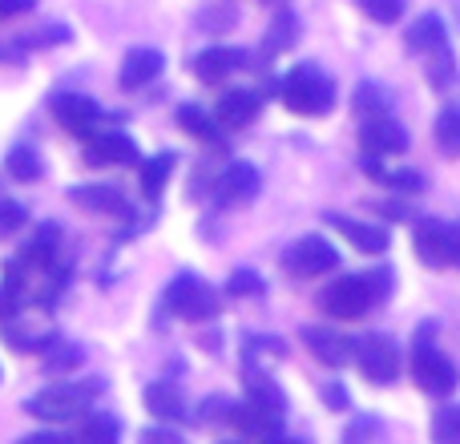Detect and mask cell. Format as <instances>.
Here are the masks:
<instances>
[{"label":"cell","mask_w":460,"mask_h":444,"mask_svg":"<svg viewBox=\"0 0 460 444\" xmlns=\"http://www.w3.org/2000/svg\"><path fill=\"white\" fill-rule=\"evenodd\" d=\"M408 368H412L416 388H420L424 396H432V400L453 396L456 384H460L456 364L437 348V343H432V324H424L420 332H416V340H412V364H408Z\"/></svg>","instance_id":"obj_1"},{"label":"cell","mask_w":460,"mask_h":444,"mask_svg":"<svg viewBox=\"0 0 460 444\" xmlns=\"http://www.w3.org/2000/svg\"><path fill=\"white\" fill-rule=\"evenodd\" d=\"M279 93H283L287 110L299 113V118H323L335 105V85L319 65H295V69L279 81Z\"/></svg>","instance_id":"obj_2"},{"label":"cell","mask_w":460,"mask_h":444,"mask_svg":"<svg viewBox=\"0 0 460 444\" xmlns=\"http://www.w3.org/2000/svg\"><path fill=\"white\" fill-rule=\"evenodd\" d=\"M93 396H97V384H57V388H45L32 400H24V413L45 424H65V421L85 416Z\"/></svg>","instance_id":"obj_3"},{"label":"cell","mask_w":460,"mask_h":444,"mask_svg":"<svg viewBox=\"0 0 460 444\" xmlns=\"http://www.w3.org/2000/svg\"><path fill=\"white\" fill-rule=\"evenodd\" d=\"M351 360L359 364V376L367 384H396L404 356H400L396 340L388 335H364V340H351Z\"/></svg>","instance_id":"obj_4"},{"label":"cell","mask_w":460,"mask_h":444,"mask_svg":"<svg viewBox=\"0 0 460 444\" xmlns=\"http://www.w3.org/2000/svg\"><path fill=\"white\" fill-rule=\"evenodd\" d=\"M372 303H376L372 287H367L364 275H343V279H335L332 287H323V295H319V307H323L332 319H343V324L359 319Z\"/></svg>","instance_id":"obj_5"},{"label":"cell","mask_w":460,"mask_h":444,"mask_svg":"<svg viewBox=\"0 0 460 444\" xmlns=\"http://www.w3.org/2000/svg\"><path fill=\"white\" fill-rule=\"evenodd\" d=\"M166 303L182 319H190V324H207V319H215L218 307H223L218 295L210 291L199 275H178L174 283H170V291H166Z\"/></svg>","instance_id":"obj_6"},{"label":"cell","mask_w":460,"mask_h":444,"mask_svg":"<svg viewBox=\"0 0 460 444\" xmlns=\"http://www.w3.org/2000/svg\"><path fill=\"white\" fill-rule=\"evenodd\" d=\"M283 262L295 279H315V275H327V271L340 262V254H335V246L327 243L323 235H307V238L287 246Z\"/></svg>","instance_id":"obj_7"},{"label":"cell","mask_w":460,"mask_h":444,"mask_svg":"<svg viewBox=\"0 0 460 444\" xmlns=\"http://www.w3.org/2000/svg\"><path fill=\"white\" fill-rule=\"evenodd\" d=\"M230 429H238L246 440H270L283 432V413L267 404H254V400H243V404L230 408Z\"/></svg>","instance_id":"obj_8"},{"label":"cell","mask_w":460,"mask_h":444,"mask_svg":"<svg viewBox=\"0 0 460 444\" xmlns=\"http://www.w3.org/2000/svg\"><path fill=\"white\" fill-rule=\"evenodd\" d=\"M85 162L89 166H134L137 162V142L129 134H121V129H110V134H89Z\"/></svg>","instance_id":"obj_9"},{"label":"cell","mask_w":460,"mask_h":444,"mask_svg":"<svg viewBox=\"0 0 460 444\" xmlns=\"http://www.w3.org/2000/svg\"><path fill=\"white\" fill-rule=\"evenodd\" d=\"M53 118L61 121L69 134L89 138L93 134V126L102 121V105H97L93 97H85V93H57L53 97Z\"/></svg>","instance_id":"obj_10"},{"label":"cell","mask_w":460,"mask_h":444,"mask_svg":"<svg viewBox=\"0 0 460 444\" xmlns=\"http://www.w3.org/2000/svg\"><path fill=\"white\" fill-rule=\"evenodd\" d=\"M359 142L372 158H384V154H404L408 150V129L400 121H392L388 113H376V118L364 121L359 129Z\"/></svg>","instance_id":"obj_11"},{"label":"cell","mask_w":460,"mask_h":444,"mask_svg":"<svg viewBox=\"0 0 460 444\" xmlns=\"http://www.w3.org/2000/svg\"><path fill=\"white\" fill-rule=\"evenodd\" d=\"M303 343L327 368L351 364V335H343L340 327H303Z\"/></svg>","instance_id":"obj_12"},{"label":"cell","mask_w":460,"mask_h":444,"mask_svg":"<svg viewBox=\"0 0 460 444\" xmlns=\"http://www.w3.org/2000/svg\"><path fill=\"white\" fill-rule=\"evenodd\" d=\"M259 191H262V178L251 162H234V166H226L223 178H218V202H223V207H243V202L259 199Z\"/></svg>","instance_id":"obj_13"},{"label":"cell","mask_w":460,"mask_h":444,"mask_svg":"<svg viewBox=\"0 0 460 444\" xmlns=\"http://www.w3.org/2000/svg\"><path fill=\"white\" fill-rule=\"evenodd\" d=\"M246 65V53L243 49H230V45H210L194 57V77L207 81V85H218L226 81L230 73H238Z\"/></svg>","instance_id":"obj_14"},{"label":"cell","mask_w":460,"mask_h":444,"mask_svg":"<svg viewBox=\"0 0 460 444\" xmlns=\"http://www.w3.org/2000/svg\"><path fill=\"white\" fill-rule=\"evenodd\" d=\"M327 226H335L356 251H364V254H384L392 246L388 230L372 226V222H359V218H348V215H327Z\"/></svg>","instance_id":"obj_15"},{"label":"cell","mask_w":460,"mask_h":444,"mask_svg":"<svg viewBox=\"0 0 460 444\" xmlns=\"http://www.w3.org/2000/svg\"><path fill=\"white\" fill-rule=\"evenodd\" d=\"M412 246H416V259H420L424 267H448V222L420 218L416 222Z\"/></svg>","instance_id":"obj_16"},{"label":"cell","mask_w":460,"mask_h":444,"mask_svg":"<svg viewBox=\"0 0 460 444\" xmlns=\"http://www.w3.org/2000/svg\"><path fill=\"white\" fill-rule=\"evenodd\" d=\"M162 69H166V57H162L158 49H146L142 45V49H129V53H126L118 81H121V89H142V85H150Z\"/></svg>","instance_id":"obj_17"},{"label":"cell","mask_w":460,"mask_h":444,"mask_svg":"<svg viewBox=\"0 0 460 444\" xmlns=\"http://www.w3.org/2000/svg\"><path fill=\"white\" fill-rule=\"evenodd\" d=\"M262 102L254 89H230V93H223V102H218V126H251L254 118H259Z\"/></svg>","instance_id":"obj_18"},{"label":"cell","mask_w":460,"mask_h":444,"mask_svg":"<svg viewBox=\"0 0 460 444\" xmlns=\"http://www.w3.org/2000/svg\"><path fill=\"white\" fill-rule=\"evenodd\" d=\"M69 199L89 215H129V202L113 186H73Z\"/></svg>","instance_id":"obj_19"},{"label":"cell","mask_w":460,"mask_h":444,"mask_svg":"<svg viewBox=\"0 0 460 444\" xmlns=\"http://www.w3.org/2000/svg\"><path fill=\"white\" fill-rule=\"evenodd\" d=\"M142 400H146V408H150V416L158 424H174V421H182V413H186L182 392H178L174 384H166V380L150 384V388L142 392Z\"/></svg>","instance_id":"obj_20"},{"label":"cell","mask_w":460,"mask_h":444,"mask_svg":"<svg viewBox=\"0 0 460 444\" xmlns=\"http://www.w3.org/2000/svg\"><path fill=\"white\" fill-rule=\"evenodd\" d=\"M364 174L376 178L380 186H388V191H400V194H420L424 186H429L424 174H416V170H384L380 158H372V154L364 158Z\"/></svg>","instance_id":"obj_21"},{"label":"cell","mask_w":460,"mask_h":444,"mask_svg":"<svg viewBox=\"0 0 460 444\" xmlns=\"http://www.w3.org/2000/svg\"><path fill=\"white\" fill-rule=\"evenodd\" d=\"M73 444H121V421L110 413H93L81 421Z\"/></svg>","instance_id":"obj_22"},{"label":"cell","mask_w":460,"mask_h":444,"mask_svg":"<svg viewBox=\"0 0 460 444\" xmlns=\"http://www.w3.org/2000/svg\"><path fill=\"white\" fill-rule=\"evenodd\" d=\"M178 126L190 138H199V142H223L218 118H210V110H202V105H190V102L178 105Z\"/></svg>","instance_id":"obj_23"},{"label":"cell","mask_w":460,"mask_h":444,"mask_svg":"<svg viewBox=\"0 0 460 444\" xmlns=\"http://www.w3.org/2000/svg\"><path fill=\"white\" fill-rule=\"evenodd\" d=\"M445 21L437 13H424L420 21L408 29V53H432L437 45H445Z\"/></svg>","instance_id":"obj_24"},{"label":"cell","mask_w":460,"mask_h":444,"mask_svg":"<svg viewBox=\"0 0 460 444\" xmlns=\"http://www.w3.org/2000/svg\"><path fill=\"white\" fill-rule=\"evenodd\" d=\"M170 174H174V154H154V158L142 166V194L146 199H162Z\"/></svg>","instance_id":"obj_25"},{"label":"cell","mask_w":460,"mask_h":444,"mask_svg":"<svg viewBox=\"0 0 460 444\" xmlns=\"http://www.w3.org/2000/svg\"><path fill=\"white\" fill-rule=\"evenodd\" d=\"M295 37H299V21H295V13L279 8L275 21H270V29H267V40H262V49H267V53H283V49L295 45Z\"/></svg>","instance_id":"obj_26"},{"label":"cell","mask_w":460,"mask_h":444,"mask_svg":"<svg viewBox=\"0 0 460 444\" xmlns=\"http://www.w3.org/2000/svg\"><path fill=\"white\" fill-rule=\"evenodd\" d=\"M246 400H254V404H267V408H275V413H287L283 388H279L275 380H267L262 372H246Z\"/></svg>","instance_id":"obj_27"},{"label":"cell","mask_w":460,"mask_h":444,"mask_svg":"<svg viewBox=\"0 0 460 444\" xmlns=\"http://www.w3.org/2000/svg\"><path fill=\"white\" fill-rule=\"evenodd\" d=\"M4 166L16 182H37L40 178V154L32 150V146H13L8 158H4Z\"/></svg>","instance_id":"obj_28"},{"label":"cell","mask_w":460,"mask_h":444,"mask_svg":"<svg viewBox=\"0 0 460 444\" xmlns=\"http://www.w3.org/2000/svg\"><path fill=\"white\" fill-rule=\"evenodd\" d=\"M432 138H437L440 154L456 158V154H460V110H445V113H440L437 126H432Z\"/></svg>","instance_id":"obj_29"},{"label":"cell","mask_w":460,"mask_h":444,"mask_svg":"<svg viewBox=\"0 0 460 444\" xmlns=\"http://www.w3.org/2000/svg\"><path fill=\"white\" fill-rule=\"evenodd\" d=\"M453 77H456V61H453V49H448V40H445V45H437L429 53V81L437 89H448Z\"/></svg>","instance_id":"obj_30"},{"label":"cell","mask_w":460,"mask_h":444,"mask_svg":"<svg viewBox=\"0 0 460 444\" xmlns=\"http://www.w3.org/2000/svg\"><path fill=\"white\" fill-rule=\"evenodd\" d=\"M230 408H234V400L207 396L199 404V413H194V421H199V429H226V424H230Z\"/></svg>","instance_id":"obj_31"},{"label":"cell","mask_w":460,"mask_h":444,"mask_svg":"<svg viewBox=\"0 0 460 444\" xmlns=\"http://www.w3.org/2000/svg\"><path fill=\"white\" fill-rule=\"evenodd\" d=\"M432 444H460V404H445L432 416Z\"/></svg>","instance_id":"obj_32"},{"label":"cell","mask_w":460,"mask_h":444,"mask_svg":"<svg viewBox=\"0 0 460 444\" xmlns=\"http://www.w3.org/2000/svg\"><path fill=\"white\" fill-rule=\"evenodd\" d=\"M81 364V348L77 343H49L45 348V372H73Z\"/></svg>","instance_id":"obj_33"},{"label":"cell","mask_w":460,"mask_h":444,"mask_svg":"<svg viewBox=\"0 0 460 444\" xmlns=\"http://www.w3.org/2000/svg\"><path fill=\"white\" fill-rule=\"evenodd\" d=\"M359 8H364L376 24H396L400 16H404V0H359Z\"/></svg>","instance_id":"obj_34"},{"label":"cell","mask_w":460,"mask_h":444,"mask_svg":"<svg viewBox=\"0 0 460 444\" xmlns=\"http://www.w3.org/2000/svg\"><path fill=\"white\" fill-rule=\"evenodd\" d=\"M24 222H29V210L21 202L0 199V238H13L16 230H24Z\"/></svg>","instance_id":"obj_35"},{"label":"cell","mask_w":460,"mask_h":444,"mask_svg":"<svg viewBox=\"0 0 460 444\" xmlns=\"http://www.w3.org/2000/svg\"><path fill=\"white\" fill-rule=\"evenodd\" d=\"M356 110H359V113L372 110V118L388 110V93H384V85H367V81H364V85L356 89Z\"/></svg>","instance_id":"obj_36"},{"label":"cell","mask_w":460,"mask_h":444,"mask_svg":"<svg viewBox=\"0 0 460 444\" xmlns=\"http://www.w3.org/2000/svg\"><path fill=\"white\" fill-rule=\"evenodd\" d=\"M262 291H267V283H262L254 271H234V275L226 279V295H238V299H243V295H262Z\"/></svg>","instance_id":"obj_37"},{"label":"cell","mask_w":460,"mask_h":444,"mask_svg":"<svg viewBox=\"0 0 460 444\" xmlns=\"http://www.w3.org/2000/svg\"><path fill=\"white\" fill-rule=\"evenodd\" d=\"M137 444H186V437L178 429H170V424H150V429H142Z\"/></svg>","instance_id":"obj_38"},{"label":"cell","mask_w":460,"mask_h":444,"mask_svg":"<svg viewBox=\"0 0 460 444\" xmlns=\"http://www.w3.org/2000/svg\"><path fill=\"white\" fill-rule=\"evenodd\" d=\"M319 396H323V404L327 408H332V413H348V404H351V400H348V388H343V384H323V388H319Z\"/></svg>","instance_id":"obj_39"},{"label":"cell","mask_w":460,"mask_h":444,"mask_svg":"<svg viewBox=\"0 0 460 444\" xmlns=\"http://www.w3.org/2000/svg\"><path fill=\"white\" fill-rule=\"evenodd\" d=\"M32 8V0H0V21H13V16H24Z\"/></svg>","instance_id":"obj_40"},{"label":"cell","mask_w":460,"mask_h":444,"mask_svg":"<svg viewBox=\"0 0 460 444\" xmlns=\"http://www.w3.org/2000/svg\"><path fill=\"white\" fill-rule=\"evenodd\" d=\"M448 267H460V222H448Z\"/></svg>","instance_id":"obj_41"},{"label":"cell","mask_w":460,"mask_h":444,"mask_svg":"<svg viewBox=\"0 0 460 444\" xmlns=\"http://www.w3.org/2000/svg\"><path fill=\"white\" fill-rule=\"evenodd\" d=\"M16 444H73L69 437H61V432H32V437L16 440Z\"/></svg>","instance_id":"obj_42"},{"label":"cell","mask_w":460,"mask_h":444,"mask_svg":"<svg viewBox=\"0 0 460 444\" xmlns=\"http://www.w3.org/2000/svg\"><path fill=\"white\" fill-rule=\"evenodd\" d=\"M380 210L388 218H416V210L408 207V202H380Z\"/></svg>","instance_id":"obj_43"},{"label":"cell","mask_w":460,"mask_h":444,"mask_svg":"<svg viewBox=\"0 0 460 444\" xmlns=\"http://www.w3.org/2000/svg\"><path fill=\"white\" fill-rule=\"evenodd\" d=\"M13 307H16V291L13 287H0V319L8 324V315H13Z\"/></svg>","instance_id":"obj_44"},{"label":"cell","mask_w":460,"mask_h":444,"mask_svg":"<svg viewBox=\"0 0 460 444\" xmlns=\"http://www.w3.org/2000/svg\"><path fill=\"white\" fill-rule=\"evenodd\" d=\"M262 444H303V440H287L283 432H279V437H270V440H262Z\"/></svg>","instance_id":"obj_45"},{"label":"cell","mask_w":460,"mask_h":444,"mask_svg":"<svg viewBox=\"0 0 460 444\" xmlns=\"http://www.w3.org/2000/svg\"><path fill=\"white\" fill-rule=\"evenodd\" d=\"M262 4H287V0H262Z\"/></svg>","instance_id":"obj_46"},{"label":"cell","mask_w":460,"mask_h":444,"mask_svg":"<svg viewBox=\"0 0 460 444\" xmlns=\"http://www.w3.org/2000/svg\"><path fill=\"white\" fill-rule=\"evenodd\" d=\"M226 444H234V440H226ZM238 444H243V440H238Z\"/></svg>","instance_id":"obj_47"}]
</instances>
